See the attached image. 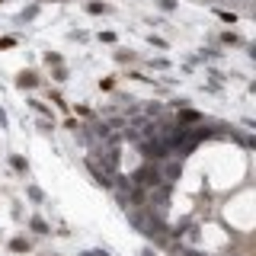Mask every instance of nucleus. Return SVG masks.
I'll return each mask as SVG.
<instances>
[{"label": "nucleus", "instance_id": "nucleus-1", "mask_svg": "<svg viewBox=\"0 0 256 256\" xmlns=\"http://www.w3.org/2000/svg\"><path fill=\"white\" fill-rule=\"evenodd\" d=\"M132 182L134 186H160V170L157 166H141V170H134V176H132Z\"/></svg>", "mask_w": 256, "mask_h": 256}, {"label": "nucleus", "instance_id": "nucleus-2", "mask_svg": "<svg viewBox=\"0 0 256 256\" xmlns=\"http://www.w3.org/2000/svg\"><path fill=\"white\" fill-rule=\"evenodd\" d=\"M141 150H144V157H157V160H166V157H170V148H166V144L160 141L157 134L144 141V144H141Z\"/></svg>", "mask_w": 256, "mask_h": 256}, {"label": "nucleus", "instance_id": "nucleus-3", "mask_svg": "<svg viewBox=\"0 0 256 256\" xmlns=\"http://www.w3.org/2000/svg\"><path fill=\"white\" fill-rule=\"evenodd\" d=\"M164 176H166V182H173L176 176H180V164H166L164 173H160V180H164Z\"/></svg>", "mask_w": 256, "mask_h": 256}, {"label": "nucleus", "instance_id": "nucleus-4", "mask_svg": "<svg viewBox=\"0 0 256 256\" xmlns=\"http://www.w3.org/2000/svg\"><path fill=\"white\" fill-rule=\"evenodd\" d=\"M10 250L13 253H22V250H26V240H22V237H13L10 240Z\"/></svg>", "mask_w": 256, "mask_h": 256}, {"label": "nucleus", "instance_id": "nucleus-5", "mask_svg": "<svg viewBox=\"0 0 256 256\" xmlns=\"http://www.w3.org/2000/svg\"><path fill=\"white\" fill-rule=\"evenodd\" d=\"M16 84H20L22 90H26V86H36V74H22L20 80H16Z\"/></svg>", "mask_w": 256, "mask_h": 256}, {"label": "nucleus", "instance_id": "nucleus-6", "mask_svg": "<svg viewBox=\"0 0 256 256\" xmlns=\"http://www.w3.org/2000/svg\"><path fill=\"white\" fill-rule=\"evenodd\" d=\"M29 224H32V230H38V234H48V224H45L42 218H32Z\"/></svg>", "mask_w": 256, "mask_h": 256}, {"label": "nucleus", "instance_id": "nucleus-7", "mask_svg": "<svg viewBox=\"0 0 256 256\" xmlns=\"http://www.w3.org/2000/svg\"><path fill=\"white\" fill-rule=\"evenodd\" d=\"M10 164H13V170H20V173H26V170H29V164H26V160H22V157H13Z\"/></svg>", "mask_w": 256, "mask_h": 256}, {"label": "nucleus", "instance_id": "nucleus-8", "mask_svg": "<svg viewBox=\"0 0 256 256\" xmlns=\"http://www.w3.org/2000/svg\"><path fill=\"white\" fill-rule=\"evenodd\" d=\"M29 196L36 198V202H42V189H36V186H29Z\"/></svg>", "mask_w": 256, "mask_h": 256}, {"label": "nucleus", "instance_id": "nucleus-9", "mask_svg": "<svg viewBox=\"0 0 256 256\" xmlns=\"http://www.w3.org/2000/svg\"><path fill=\"white\" fill-rule=\"evenodd\" d=\"M80 256H109V250H86V253H80Z\"/></svg>", "mask_w": 256, "mask_h": 256}, {"label": "nucleus", "instance_id": "nucleus-10", "mask_svg": "<svg viewBox=\"0 0 256 256\" xmlns=\"http://www.w3.org/2000/svg\"><path fill=\"white\" fill-rule=\"evenodd\" d=\"M0 4H4V0H0Z\"/></svg>", "mask_w": 256, "mask_h": 256}]
</instances>
